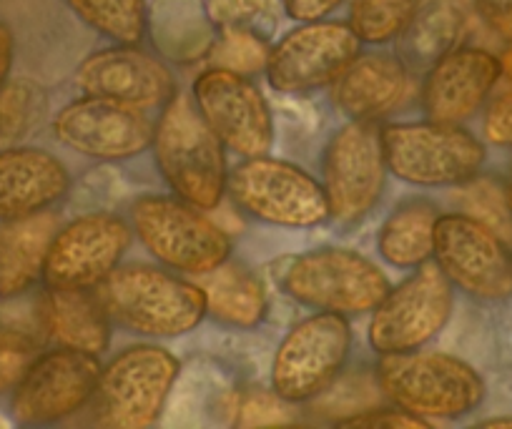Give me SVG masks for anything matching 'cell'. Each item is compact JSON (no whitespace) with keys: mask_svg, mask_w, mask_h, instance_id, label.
<instances>
[{"mask_svg":"<svg viewBox=\"0 0 512 429\" xmlns=\"http://www.w3.org/2000/svg\"><path fill=\"white\" fill-rule=\"evenodd\" d=\"M96 292L111 322L141 337H181L206 317L199 281H186L159 266H116Z\"/></svg>","mask_w":512,"mask_h":429,"instance_id":"cell-1","label":"cell"},{"mask_svg":"<svg viewBox=\"0 0 512 429\" xmlns=\"http://www.w3.org/2000/svg\"><path fill=\"white\" fill-rule=\"evenodd\" d=\"M151 146L161 176L179 199L201 211L221 204L229 179L224 143L204 121L194 98L176 91L161 106Z\"/></svg>","mask_w":512,"mask_h":429,"instance_id":"cell-2","label":"cell"},{"mask_svg":"<svg viewBox=\"0 0 512 429\" xmlns=\"http://www.w3.org/2000/svg\"><path fill=\"white\" fill-rule=\"evenodd\" d=\"M377 384L392 404L427 422L465 417L480 407L487 392L475 367L425 349L379 354Z\"/></svg>","mask_w":512,"mask_h":429,"instance_id":"cell-3","label":"cell"},{"mask_svg":"<svg viewBox=\"0 0 512 429\" xmlns=\"http://www.w3.org/2000/svg\"><path fill=\"white\" fill-rule=\"evenodd\" d=\"M387 171L412 186H460L485 164V143L462 123L417 121L382 126Z\"/></svg>","mask_w":512,"mask_h":429,"instance_id":"cell-4","label":"cell"},{"mask_svg":"<svg viewBox=\"0 0 512 429\" xmlns=\"http://www.w3.org/2000/svg\"><path fill=\"white\" fill-rule=\"evenodd\" d=\"M131 229L156 261L179 274H209L231 259V239L204 211L179 196H141Z\"/></svg>","mask_w":512,"mask_h":429,"instance_id":"cell-5","label":"cell"},{"mask_svg":"<svg viewBox=\"0 0 512 429\" xmlns=\"http://www.w3.org/2000/svg\"><path fill=\"white\" fill-rule=\"evenodd\" d=\"M179 359L156 344H134L101 367L93 392V419L111 429H144L159 419L176 377Z\"/></svg>","mask_w":512,"mask_h":429,"instance_id":"cell-6","label":"cell"},{"mask_svg":"<svg viewBox=\"0 0 512 429\" xmlns=\"http://www.w3.org/2000/svg\"><path fill=\"white\" fill-rule=\"evenodd\" d=\"M284 292L314 312L342 317L372 314L392 284L367 256L339 246H322L292 259L282 279Z\"/></svg>","mask_w":512,"mask_h":429,"instance_id":"cell-7","label":"cell"},{"mask_svg":"<svg viewBox=\"0 0 512 429\" xmlns=\"http://www.w3.org/2000/svg\"><path fill=\"white\" fill-rule=\"evenodd\" d=\"M226 191L246 216L264 224L309 229L332 219L322 181L302 166L267 154L251 156L231 169Z\"/></svg>","mask_w":512,"mask_h":429,"instance_id":"cell-8","label":"cell"},{"mask_svg":"<svg viewBox=\"0 0 512 429\" xmlns=\"http://www.w3.org/2000/svg\"><path fill=\"white\" fill-rule=\"evenodd\" d=\"M352 349L347 317L317 312L294 324L272 359V392L289 404L322 397L337 377Z\"/></svg>","mask_w":512,"mask_h":429,"instance_id":"cell-9","label":"cell"},{"mask_svg":"<svg viewBox=\"0 0 512 429\" xmlns=\"http://www.w3.org/2000/svg\"><path fill=\"white\" fill-rule=\"evenodd\" d=\"M455 294L437 264L417 266L415 274L384 294L369 319V347L377 354L422 349L450 322Z\"/></svg>","mask_w":512,"mask_h":429,"instance_id":"cell-10","label":"cell"},{"mask_svg":"<svg viewBox=\"0 0 512 429\" xmlns=\"http://www.w3.org/2000/svg\"><path fill=\"white\" fill-rule=\"evenodd\" d=\"M387 174L377 121H349L339 128L322 164V186L332 219L342 224L362 221L377 206Z\"/></svg>","mask_w":512,"mask_h":429,"instance_id":"cell-11","label":"cell"},{"mask_svg":"<svg viewBox=\"0 0 512 429\" xmlns=\"http://www.w3.org/2000/svg\"><path fill=\"white\" fill-rule=\"evenodd\" d=\"M432 259L452 286L485 302L512 297V251L505 239L472 216L440 214Z\"/></svg>","mask_w":512,"mask_h":429,"instance_id":"cell-12","label":"cell"},{"mask_svg":"<svg viewBox=\"0 0 512 429\" xmlns=\"http://www.w3.org/2000/svg\"><path fill=\"white\" fill-rule=\"evenodd\" d=\"M101 362L96 354L56 347L36 354L11 392V414L21 424H56L81 412L96 392Z\"/></svg>","mask_w":512,"mask_h":429,"instance_id":"cell-13","label":"cell"},{"mask_svg":"<svg viewBox=\"0 0 512 429\" xmlns=\"http://www.w3.org/2000/svg\"><path fill=\"white\" fill-rule=\"evenodd\" d=\"M194 103L224 149L241 159L264 156L274 146V118L267 98L249 76L211 66L194 81Z\"/></svg>","mask_w":512,"mask_h":429,"instance_id":"cell-14","label":"cell"},{"mask_svg":"<svg viewBox=\"0 0 512 429\" xmlns=\"http://www.w3.org/2000/svg\"><path fill=\"white\" fill-rule=\"evenodd\" d=\"M134 229L116 214L98 211L56 231L46 256L48 289H98L131 246Z\"/></svg>","mask_w":512,"mask_h":429,"instance_id":"cell-15","label":"cell"},{"mask_svg":"<svg viewBox=\"0 0 512 429\" xmlns=\"http://www.w3.org/2000/svg\"><path fill=\"white\" fill-rule=\"evenodd\" d=\"M53 136L66 149L98 161H126L151 149L154 123L144 108L83 96L53 116Z\"/></svg>","mask_w":512,"mask_h":429,"instance_id":"cell-16","label":"cell"},{"mask_svg":"<svg viewBox=\"0 0 512 429\" xmlns=\"http://www.w3.org/2000/svg\"><path fill=\"white\" fill-rule=\"evenodd\" d=\"M359 38L349 23L307 21L269 48L264 73L279 93H312L327 88L359 56Z\"/></svg>","mask_w":512,"mask_h":429,"instance_id":"cell-17","label":"cell"},{"mask_svg":"<svg viewBox=\"0 0 512 429\" xmlns=\"http://www.w3.org/2000/svg\"><path fill=\"white\" fill-rule=\"evenodd\" d=\"M73 83L83 96L113 98L136 108H161L179 91L174 73L159 58L123 43L83 58Z\"/></svg>","mask_w":512,"mask_h":429,"instance_id":"cell-18","label":"cell"},{"mask_svg":"<svg viewBox=\"0 0 512 429\" xmlns=\"http://www.w3.org/2000/svg\"><path fill=\"white\" fill-rule=\"evenodd\" d=\"M502 78V61L485 48L457 46L437 58L422 83L427 118L462 123L475 116Z\"/></svg>","mask_w":512,"mask_h":429,"instance_id":"cell-19","label":"cell"},{"mask_svg":"<svg viewBox=\"0 0 512 429\" xmlns=\"http://www.w3.org/2000/svg\"><path fill=\"white\" fill-rule=\"evenodd\" d=\"M410 68L395 53H359L332 83V98L349 121H379L410 96Z\"/></svg>","mask_w":512,"mask_h":429,"instance_id":"cell-20","label":"cell"},{"mask_svg":"<svg viewBox=\"0 0 512 429\" xmlns=\"http://www.w3.org/2000/svg\"><path fill=\"white\" fill-rule=\"evenodd\" d=\"M71 176L61 159L36 146L0 151V221L51 209L68 194Z\"/></svg>","mask_w":512,"mask_h":429,"instance_id":"cell-21","label":"cell"},{"mask_svg":"<svg viewBox=\"0 0 512 429\" xmlns=\"http://www.w3.org/2000/svg\"><path fill=\"white\" fill-rule=\"evenodd\" d=\"M58 226L56 214L38 211L0 221V299H18L43 279L46 256Z\"/></svg>","mask_w":512,"mask_h":429,"instance_id":"cell-22","label":"cell"},{"mask_svg":"<svg viewBox=\"0 0 512 429\" xmlns=\"http://www.w3.org/2000/svg\"><path fill=\"white\" fill-rule=\"evenodd\" d=\"M41 324L56 347L98 357L111 344V317L96 289H48L41 299Z\"/></svg>","mask_w":512,"mask_h":429,"instance_id":"cell-23","label":"cell"},{"mask_svg":"<svg viewBox=\"0 0 512 429\" xmlns=\"http://www.w3.org/2000/svg\"><path fill=\"white\" fill-rule=\"evenodd\" d=\"M472 0H417L402 41V58L412 63H435L462 46L470 31Z\"/></svg>","mask_w":512,"mask_h":429,"instance_id":"cell-24","label":"cell"},{"mask_svg":"<svg viewBox=\"0 0 512 429\" xmlns=\"http://www.w3.org/2000/svg\"><path fill=\"white\" fill-rule=\"evenodd\" d=\"M206 297V314L236 329H251L267 314V292L254 271L226 259L209 274L199 276Z\"/></svg>","mask_w":512,"mask_h":429,"instance_id":"cell-25","label":"cell"},{"mask_svg":"<svg viewBox=\"0 0 512 429\" xmlns=\"http://www.w3.org/2000/svg\"><path fill=\"white\" fill-rule=\"evenodd\" d=\"M149 23L154 46L174 61H196L209 56L219 33L199 0H159L154 3Z\"/></svg>","mask_w":512,"mask_h":429,"instance_id":"cell-26","label":"cell"},{"mask_svg":"<svg viewBox=\"0 0 512 429\" xmlns=\"http://www.w3.org/2000/svg\"><path fill=\"white\" fill-rule=\"evenodd\" d=\"M437 219L440 211L430 201L412 199L400 204L379 229V256L397 269H417L427 264L435 251Z\"/></svg>","mask_w":512,"mask_h":429,"instance_id":"cell-27","label":"cell"},{"mask_svg":"<svg viewBox=\"0 0 512 429\" xmlns=\"http://www.w3.org/2000/svg\"><path fill=\"white\" fill-rule=\"evenodd\" d=\"M88 28L123 46H139L149 26L146 0H66Z\"/></svg>","mask_w":512,"mask_h":429,"instance_id":"cell-28","label":"cell"},{"mask_svg":"<svg viewBox=\"0 0 512 429\" xmlns=\"http://www.w3.org/2000/svg\"><path fill=\"white\" fill-rule=\"evenodd\" d=\"M417 0H352L349 28L359 43L382 46L405 33Z\"/></svg>","mask_w":512,"mask_h":429,"instance_id":"cell-29","label":"cell"},{"mask_svg":"<svg viewBox=\"0 0 512 429\" xmlns=\"http://www.w3.org/2000/svg\"><path fill=\"white\" fill-rule=\"evenodd\" d=\"M209 58L211 66L251 76L267 68L269 46L262 33L246 31V28H224L216 33Z\"/></svg>","mask_w":512,"mask_h":429,"instance_id":"cell-30","label":"cell"},{"mask_svg":"<svg viewBox=\"0 0 512 429\" xmlns=\"http://www.w3.org/2000/svg\"><path fill=\"white\" fill-rule=\"evenodd\" d=\"M457 206H460L462 214L472 216L480 224L490 226L495 234H500L502 239H510L512 234V214L507 209L505 199V186L495 184L492 179H480V174L475 179L465 181V184L457 186L455 194Z\"/></svg>","mask_w":512,"mask_h":429,"instance_id":"cell-31","label":"cell"},{"mask_svg":"<svg viewBox=\"0 0 512 429\" xmlns=\"http://www.w3.org/2000/svg\"><path fill=\"white\" fill-rule=\"evenodd\" d=\"M46 98L28 81L6 83L0 91V138H21L41 116Z\"/></svg>","mask_w":512,"mask_h":429,"instance_id":"cell-32","label":"cell"},{"mask_svg":"<svg viewBox=\"0 0 512 429\" xmlns=\"http://www.w3.org/2000/svg\"><path fill=\"white\" fill-rule=\"evenodd\" d=\"M204 8L216 31L246 28L264 36L277 21V0H204Z\"/></svg>","mask_w":512,"mask_h":429,"instance_id":"cell-33","label":"cell"},{"mask_svg":"<svg viewBox=\"0 0 512 429\" xmlns=\"http://www.w3.org/2000/svg\"><path fill=\"white\" fill-rule=\"evenodd\" d=\"M36 354L38 344L31 334L18 332V329H0V394L13 392Z\"/></svg>","mask_w":512,"mask_h":429,"instance_id":"cell-34","label":"cell"},{"mask_svg":"<svg viewBox=\"0 0 512 429\" xmlns=\"http://www.w3.org/2000/svg\"><path fill=\"white\" fill-rule=\"evenodd\" d=\"M337 427H359V429H427L432 422L417 417V414L405 412L402 407L392 404V407L379 409H359V412L347 414V417L337 419Z\"/></svg>","mask_w":512,"mask_h":429,"instance_id":"cell-35","label":"cell"},{"mask_svg":"<svg viewBox=\"0 0 512 429\" xmlns=\"http://www.w3.org/2000/svg\"><path fill=\"white\" fill-rule=\"evenodd\" d=\"M287 404L289 402H284L274 392H256L244 399L236 424H244V427H274V424H282L287 419Z\"/></svg>","mask_w":512,"mask_h":429,"instance_id":"cell-36","label":"cell"},{"mask_svg":"<svg viewBox=\"0 0 512 429\" xmlns=\"http://www.w3.org/2000/svg\"><path fill=\"white\" fill-rule=\"evenodd\" d=\"M482 131L490 143L502 146V149H512V91L495 98L487 106L485 118H482Z\"/></svg>","mask_w":512,"mask_h":429,"instance_id":"cell-37","label":"cell"},{"mask_svg":"<svg viewBox=\"0 0 512 429\" xmlns=\"http://www.w3.org/2000/svg\"><path fill=\"white\" fill-rule=\"evenodd\" d=\"M344 0H282V8L289 18L299 23L322 21L329 13L337 11Z\"/></svg>","mask_w":512,"mask_h":429,"instance_id":"cell-38","label":"cell"},{"mask_svg":"<svg viewBox=\"0 0 512 429\" xmlns=\"http://www.w3.org/2000/svg\"><path fill=\"white\" fill-rule=\"evenodd\" d=\"M472 6L495 31L512 36V0H472Z\"/></svg>","mask_w":512,"mask_h":429,"instance_id":"cell-39","label":"cell"},{"mask_svg":"<svg viewBox=\"0 0 512 429\" xmlns=\"http://www.w3.org/2000/svg\"><path fill=\"white\" fill-rule=\"evenodd\" d=\"M13 61H16V36H13V28L8 23L0 21V91L11 78Z\"/></svg>","mask_w":512,"mask_h":429,"instance_id":"cell-40","label":"cell"},{"mask_svg":"<svg viewBox=\"0 0 512 429\" xmlns=\"http://www.w3.org/2000/svg\"><path fill=\"white\" fill-rule=\"evenodd\" d=\"M477 427H482V429H512V414H497V417H490V419H485V422H480Z\"/></svg>","mask_w":512,"mask_h":429,"instance_id":"cell-41","label":"cell"},{"mask_svg":"<svg viewBox=\"0 0 512 429\" xmlns=\"http://www.w3.org/2000/svg\"><path fill=\"white\" fill-rule=\"evenodd\" d=\"M502 76H507L512 81V43L510 46H507V51L502 53Z\"/></svg>","mask_w":512,"mask_h":429,"instance_id":"cell-42","label":"cell"},{"mask_svg":"<svg viewBox=\"0 0 512 429\" xmlns=\"http://www.w3.org/2000/svg\"><path fill=\"white\" fill-rule=\"evenodd\" d=\"M505 199H507V209H510L512 214V164H510V174H507V181H505Z\"/></svg>","mask_w":512,"mask_h":429,"instance_id":"cell-43","label":"cell"}]
</instances>
